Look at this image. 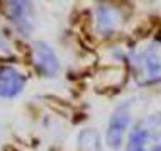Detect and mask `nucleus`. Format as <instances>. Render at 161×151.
Instances as JSON below:
<instances>
[{"label": "nucleus", "mask_w": 161, "mask_h": 151, "mask_svg": "<svg viewBox=\"0 0 161 151\" xmlns=\"http://www.w3.org/2000/svg\"><path fill=\"white\" fill-rule=\"evenodd\" d=\"M32 61L36 70L44 76H51L58 71V58H56L54 51L44 42H37L34 44L32 49Z\"/></svg>", "instance_id": "3"}, {"label": "nucleus", "mask_w": 161, "mask_h": 151, "mask_svg": "<svg viewBox=\"0 0 161 151\" xmlns=\"http://www.w3.org/2000/svg\"><path fill=\"white\" fill-rule=\"evenodd\" d=\"M25 78L15 68H0V97H14L24 88Z\"/></svg>", "instance_id": "4"}, {"label": "nucleus", "mask_w": 161, "mask_h": 151, "mask_svg": "<svg viewBox=\"0 0 161 151\" xmlns=\"http://www.w3.org/2000/svg\"><path fill=\"white\" fill-rule=\"evenodd\" d=\"M127 122H129V112H127V107L122 105L115 110L114 117L110 119V124H108L107 143L110 144L112 148H119L120 146L124 131H125V127H127Z\"/></svg>", "instance_id": "5"}, {"label": "nucleus", "mask_w": 161, "mask_h": 151, "mask_svg": "<svg viewBox=\"0 0 161 151\" xmlns=\"http://www.w3.org/2000/svg\"><path fill=\"white\" fill-rule=\"evenodd\" d=\"M127 151H161V114L147 115L136 124Z\"/></svg>", "instance_id": "1"}, {"label": "nucleus", "mask_w": 161, "mask_h": 151, "mask_svg": "<svg viewBox=\"0 0 161 151\" xmlns=\"http://www.w3.org/2000/svg\"><path fill=\"white\" fill-rule=\"evenodd\" d=\"M98 22L102 31H110L115 24V12L110 8H100L98 12Z\"/></svg>", "instance_id": "6"}, {"label": "nucleus", "mask_w": 161, "mask_h": 151, "mask_svg": "<svg viewBox=\"0 0 161 151\" xmlns=\"http://www.w3.org/2000/svg\"><path fill=\"white\" fill-rule=\"evenodd\" d=\"M132 71L141 85L156 83L161 80V42H153L132 59Z\"/></svg>", "instance_id": "2"}]
</instances>
